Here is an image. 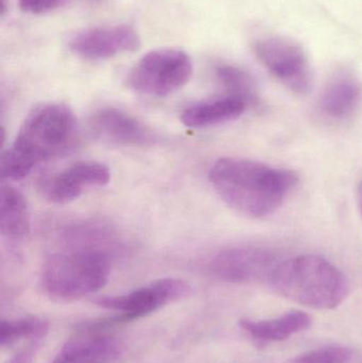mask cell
<instances>
[{"instance_id": "6da1fadb", "label": "cell", "mask_w": 362, "mask_h": 363, "mask_svg": "<svg viewBox=\"0 0 362 363\" xmlns=\"http://www.w3.org/2000/svg\"><path fill=\"white\" fill-rule=\"evenodd\" d=\"M208 178L227 206L252 219L276 213L299 184L293 170L242 157L219 159Z\"/></svg>"}, {"instance_id": "7a4b0ae2", "label": "cell", "mask_w": 362, "mask_h": 363, "mask_svg": "<svg viewBox=\"0 0 362 363\" xmlns=\"http://www.w3.org/2000/svg\"><path fill=\"white\" fill-rule=\"evenodd\" d=\"M78 138V121L67 106L50 102L35 106L2 155V177L25 178L36 166L69 152Z\"/></svg>"}, {"instance_id": "3957f363", "label": "cell", "mask_w": 362, "mask_h": 363, "mask_svg": "<svg viewBox=\"0 0 362 363\" xmlns=\"http://www.w3.org/2000/svg\"><path fill=\"white\" fill-rule=\"evenodd\" d=\"M283 298L318 311H333L350 294L346 274L322 256L306 254L278 262L268 277Z\"/></svg>"}, {"instance_id": "277c9868", "label": "cell", "mask_w": 362, "mask_h": 363, "mask_svg": "<svg viewBox=\"0 0 362 363\" xmlns=\"http://www.w3.org/2000/svg\"><path fill=\"white\" fill-rule=\"evenodd\" d=\"M110 272V251L64 247L45 262L42 285L55 300H76L102 289L108 284Z\"/></svg>"}, {"instance_id": "5b68a950", "label": "cell", "mask_w": 362, "mask_h": 363, "mask_svg": "<svg viewBox=\"0 0 362 363\" xmlns=\"http://www.w3.org/2000/svg\"><path fill=\"white\" fill-rule=\"evenodd\" d=\"M252 52L259 63L290 93L305 96L314 86V69L301 43L286 35H268L253 40Z\"/></svg>"}, {"instance_id": "8992f818", "label": "cell", "mask_w": 362, "mask_h": 363, "mask_svg": "<svg viewBox=\"0 0 362 363\" xmlns=\"http://www.w3.org/2000/svg\"><path fill=\"white\" fill-rule=\"evenodd\" d=\"M193 72V61L185 51L155 49L146 53L132 68L128 83L140 95L167 97L183 89Z\"/></svg>"}, {"instance_id": "52a82bcc", "label": "cell", "mask_w": 362, "mask_h": 363, "mask_svg": "<svg viewBox=\"0 0 362 363\" xmlns=\"http://www.w3.org/2000/svg\"><path fill=\"white\" fill-rule=\"evenodd\" d=\"M191 286L184 279L166 277L121 296H106L96 301L103 308L116 311L117 315L87 325L89 330L104 328L114 324L129 323L155 313L170 303L188 296Z\"/></svg>"}, {"instance_id": "ba28073f", "label": "cell", "mask_w": 362, "mask_h": 363, "mask_svg": "<svg viewBox=\"0 0 362 363\" xmlns=\"http://www.w3.org/2000/svg\"><path fill=\"white\" fill-rule=\"evenodd\" d=\"M274 254L257 245H235L221 250L208 262V270L216 279L227 283L248 284L268 279L276 266Z\"/></svg>"}, {"instance_id": "9c48e42d", "label": "cell", "mask_w": 362, "mask_h": 363, "mask_svg": "<svg viewBox=\"0 0 362 363\" xmlns=\"http://www.w3.org/2000/svg\"><path fill=\"white\" fill-rule=\"evenodd\" d=\"M140 46V34L129 25L87 28L72 34L68 40V48L72 53L91 61L134 52Z\"/></svg>"}, {"instance_id": "30bf717a", "label": "cell", "mask_w": 362, "mask_h": 363, "mask_svg": "<svg viewBox=\"0 0 362 363\" xmlns=\"http://www.w3.org/2000/svg\"><path fill=\"white\" fill-rule=\"evenodd\" d=\"M111 170L106 164L80 161L64 168L42 182V191L47 200L55 204L72 202L94 187L110 183Z\"/></svg>"}, {"instance_id": "8fae6325", "label": "cell", "mask_w": 362, "mask_h": 363, "mask_svg": "<svg viewBox=\"0 0 362 363\" xmlns=\"http://www.w3.org/2000/svg\"><path fill=\"white\" fill-rule=\"evenodd\" d=\"M89 125L96 138L115 146L147 147L157 142V134L151 128L120 108L97 111Z\"/></svg>"}, {"instance_id": "7c38bea8", "label": "cell", "mask_w": 362, "mask_h": 363, "mask_svg": "<svg viewBox=\"0 0 362 363\" xmlns=\"http://www.w3.org/2000/svg\"><path fill=\"white\" fill-rule=\"evenodd\" d=\"M361 97L358 76L352 69L339 68L325 82L319 98V108L329 118L344 121L358 108Z\"/></svg>"}, {"instance_id": "4fadbf2b", "label": "cell", "mask_w": 362, "mask_h": 363, "mask_svg": "<svg viewBox=\"0 0 362 363\" xmlns=\"http://www.w3.org/2000/svg\"><path fill=\"white\" fill-rule=\"evenodd\" d=\"M247 108L242 100L225 95L188 106L183 111L181 121L191 129H205L235 121L244 114Z\"/></svg>"}, {"instance_id": "5bb4252c", "label": "cell", "mask_w": 362, "mask_h": 363, "mask_svg": "<svg viewBox=\"0 0 362 363\" xmlns=\"http://www.w3.org/2000/svg\"><path fill=\"white\" fill-rule=\"evenodd\" d=\"M123 354V345L116 339L87 337L66 343L50 363H110Z\"/></svg>"}, {"instance_id": "9a60e30c", "label": "cell", "mask_w": 362, "mask_h": 363, "mask_svg": "<svg viewBox=\"0 0 362 363\" xmlns=\"http://www.w3.org/2000/svg\"><path fill=\"white\" fill-rule=\"evenodd\" d=\"M312 319L307 313L291 311L278 318L264 320H240V328L255 340L281 342L308 330Z\"/></svg>"}, {"instance_id": "2e32d148", "label": "cell", "mask_w": 362, "mask_h": 363, "mask_svg": "<svg viewBox=\"0 0 362 363\" xmlns=\"http://www.w3.org/2000/svg\"><path fill=\"white\" fill-rule=\"evenodd\" d=\"M30 232L27 200L16 188L2 185L0 196V233L6 240L21 242Z\"/></svg>"}, {"instance_id": "e0dca14e", "label": "cell", "mask_w": 362, "mask_h": 363, "mask_svg": "<svg viewBox=\"0 0 362 363\" xmlns=\"http://www.w3.org/2000/svg\"><path fill=\"white\" fill-rule=\"evenodd\" d=\"M216 77L227 95L237 98L247 106H259V86L254 77L235 65L222 64L217 66Z\"/></svg>"}, {"instance_id": "ac0fdd59", "label": "cell", "mask_w": 362, "mask_h": 363, "mask_svg": "<svg viewBox=\"0 0 362 363\" xmlns=\"http://www.w3.org/2000/svg\"><path fill=\"white\" fill-rule=\"evenodd\" d=\"M48 330V322L38 317L4 320L0 325V345L9 347L21 340H44Z\"/></svg>"}, {"instance_id": "d6986e66", "label": "cell", "mask_w": 362, "mask_h": 363, "mask_svg": "<svg viewBox=\"0 0 362 363\" xmlns=\"http://www.w3.org/2000/svg\"><path fill=\"white\" fill-rule=\"evenodd\" d=\"M353 352L344 345H327L303 352L289 360V363H348Z\"/></svg>"}, {"instance_id": "ffe728a7", "label": "cell", "mask_w": 362, "mask_h": 363, "mask_svg": "<svg viewBox=\"0 0 362 363\" xmlns=\"http://www.w3.org/2000/svg\"><path fill=\"white\" fill-rule=\"evenodd\" d=\"M65 4V0H18L19 9L27 14L40 15L52 12Z\"/></svg>"}, {"instance_id": "44dd1931", "label": "cell", "mask_w": 362, "mask_h": 363, "mask_svg": "<svg viewBox=\"0 0 362 363\" xmlns=\"http://www.w3.org/2000/svg\"><path fill=\"white\" fill-rule=\"evenodd\" d=\"M43 340L30 341L26 347L19 350L6 363H32Z\"/></svg>"}, {"instance_id": "7402d4cb", "label": "cell", "mask_w": 362, "mask_h": 363, "mask_svg": "<svg viewBox=\"0 0 362 363\" xmlns=\"http://www.w3.org/2000/svg\"><path fill=\"white\" fill-rule=\"evenodd\" d=\"M356 201L357 206H358L359 213H361L362 217V180L359 182L358 185H357Z\"/></svg>"}, {"instance_id": "603a6c76", "label": "cell", "mask_w": 362, "mask_h": 363, "mask_svg": "<svg viewBox=\"0 0 362 363\" xmlns=\"http://www.w3.org/2000/svg\"><path fill=\"white\" fill-rule=\"evenodd\" d=\"M6 11H8V4H6V0H1V4H0V14L1 16H4L6 14Z\"/></svg>"}]
</instances>
